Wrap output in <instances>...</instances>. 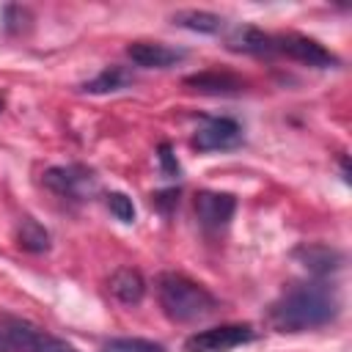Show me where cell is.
<instances>
[{"label": "cell", "mask_w": 352, "mask_h": 352, "mask_svg": "<svg viewBox=\"0 0 352 352\" xmlns=\"http://www.w3.org/2000/svg\"><path fill=\"white\" fill-rule=\"evenodd\" d=\"M341 311L338 292L324 280H311L283 292L270 308V324L280 333H302L330 324Z\"/></svg>", "instance_id": "6da1fadb"}, {"label": "cell", "mask_w": 352, "mask_h": 352, "mask_svg": "<svg viewBox=\"0 0 352 352\" xmlns=\"http://www.w3.org/2000/svg\"><path fill=\"white\" fill-rule=\"evenodd\" d=\"M157 300L170 322H201L217 311V300L209 289L182 272H162L157 278Z\"/></svg>", "instance_id": "7a4b0ae2"}, {"label": "cell", "mask_w": 352, "mask_h": 352, "mask_svg": "<svg viewBox=\"0 0 352 352\" xmlns=\"http://www.w3.org/2000/svg\"><path fill=\"white\" fill-rule=\"evenodd\" d=\"M44 184L55 195L72 198V201H85L99 190L94 170L85 165H55V168L44 170Z\"/></svg>", "instance_id": "3957f363"}, {"label": "cell", "mask_w": 352, "mask_h": 352, "mask_svg": "<svg viewBox=\"0 0 352 352\" xmlns=\"http://www.w3.org/2000/svg\"><path fill=\"white\" fill-rule=\"evenodd\" d=\"M253 338H256V330L250 324H220V327L192 333L184 341V349L187 352H231Z\"/></svg>", "instance_id": "277c9868"}, {"label": "cell", "mask_w": 352, "mask_h": 352, "mask_svg": "<svg viewBox=\"0 0 352 352\" xmlns=\"http://www.w3.org/2000/svg\"><path fill=\"white\" fill-rule=\"evenodd\" d=\"M272 44H275V55H286L292 60H300V63H308L316 69H336L338 66V58L308 36L278 33V36H272Z\"/></svg>", "instance_id": "5b68a950"}, {"label": "cell", "mask_w": 352, "mask_h": 352, "mask_svg": "<svg viewBox=\"0 0 352 352\" xmlns=\"http://www.w3.org/2000/svg\"><path fill=\"white\" fill-rule=\"evenodd\" d=\"M198 151H228L242 143V126L234 118H204L192 138Z\"/></svg>", "instance_id": "8992f818"}, {"label": "cell", "mask_w": 352, "mask_h": 352, "mask_svg": "<svg viewBox=\"0 0 352 352\" xmlns=\"http://www.w3.org/2000/svg\"><path fill=\"white\" fill-rule=\"evenodd\" d=\"M236 212V198L228 195V192H212V190H204L195 195V214H198V223L209 231H217L223 226H228V220L234 217Z\"/></svg>", "instance_id": "52a82bcc"}, {"label": "cell", "mask_w": 352, "mask_h": 352, "mask_svg": "<svg viewBox=\"0 0 352 352\" xmlns=\"http://www.w3.org/2000/svg\"><path fill=\"white\" fill-rule=\"evenodd\" d=\"M126 55L135 66H143V69H168V66H176L187 52L184 50H176V47H168V44H160V41H132L126 47Z\"/></svg>", "instance_id": "ba28073f"}, {"label": "cell", "mask_w": 352, "mask_h": 352, "mask_svg": "<svg viewBox=\"0 0 352 352\" xmlns=\"http://www.w3.org/2000/svg\"><path fill=\"white\" fill-rule=\"evenodd\" d=\"M294 258L308 272H314L319 278H324V275H330V272H336L341 267V253L327 248V245H300L294 250Z\"/></svg>", "instance_id": "9c48e42d"}, {"label": "cell", "mask_w": 352, "mask_h": 352, "mask_svg": "<svg viewBox=\"0 0 352 352\" xmlns=\"http://www.w3.org/2000/svg\"><path fill=\"white\" fill-rule=\"evenodd\" d=\"M187 85H192L195 91L201 94H239L245 91V80L231 74V72H217V69H209V72H201V74H192L184 80Z\"/></svg>", "instance_id": "30bf717a"}, {"label": "cell", "mask_w": 352, "mask_h": 352, "mask_svg": "<svg viewBox=\"0 0 352 352\" xmlns=\"http://www.w3.org/2000/svg\"><path fill=\"white\" fill-rule=\"evenodd\" d=\"M228 47L236 52H248V55H275V44L272 36L253 28V25H242L228 36Z\"/></svg>", "instance_id": "8fae6325"}, {"label": "cell", "mask_w": 352, "mask_h": 352, "mask_svg": "<svg viewBox=\"0 0 352 352\" xmlns=\"http://www.w3.org/2000/svg\"><path fill=\"white\" fill-rule=\"evenodd\" d=\"M110 292H113V297H118L121 302L138 305V302L143 300V294H146V280H143V275H140L138 270L121 267V270H116V272L110 275Z\"/></svg>", "instance_id": "7c38bea8"}, {"label": "cell", "mask_w": 352, "mask_h": 352, "mask_svg": "<svg viewBox=\"0 0 352 352\" xmlns=\"http://www.w3.org/2000/svg\"><path fill=\"white\" fill-rule=\"evenodd\" d=\"M132 82H135V77H132L129 69H124V66H107L94 80H88L82 88L88 94H116V91H124Z\"/></svg>", "instance_id": "4fadbf2b"}, {"label": "cell", "mask_w": 352, "mask_h": 352, "mask_svg": "<svg viewBox=\"0 0 352 352\" xmlns=\"http://www.w3.org/2000/svg\"><path fill=\"white\" fill-rule=\"evenodd\" d=\"M173 25L187 28V30H198V33H220L223 30V16H217L212 11L187 8V11H176L173 14Z\"/></svg>", "instance_id": "5bb4252c"}, {"label": "cell", "mask_w": 352, "mask_h": 352, "mask_svg": "<svg viewBox=\"0 0 352 352\" xmlns=\"http://www.w3.org/2000/svg\"><path fill=\"white\" fill-rule=\"evenodd\" d=\"M16 239H19V248H25V250H30V253H41V250L50 248V234H47V228L38 226V223L30 220V217L22 220V228H19Z\"/></svg>", "instance_id": "9a60e30c"}, {"label": "cell", "mask_w": 352, "mask_h": 352, "mask_svg": "<svg viewBox=\"0 0 352 352\" xmlns=\"http://www.w3.org/2000/svg\"><path fill=\"white\" fill-rule=\"evenodd\" d=\"M102 352H168L162 344L148 338H110Z\"/></svg>", "instance_id": "2e32d148"}, {"label": "cell", "mask_w": 352, "mask_h": 352, "mask_svg": "<svg viewBox=\"0 0 352 352\" xmlns=\"http://www.w3.org/2000/svg\"><path fill=\"white\" fill-rule=\"evenodd\" d=\"M107 209H110V214H113L116 220H121V223H132V220H135V204H132V198L124 195V192H110V195H107Z\"/></svg>", "instance_id": "e0dca14e"}, {"label": "cell", "mask_w": 352, "mask_h": 352, "mask_svg": "<svg viewBox=\"0 0 352 352\" xmlns=\"http://www.w3.org/2000/svg\"><path fill=\"white\" fill-rule=\"evenodd\" d=\"M30 352H80L77 346H72L69 341H63V338H58V336H52V333H47V330H38V336H36V341H33V349Z\"/></svg>", "instance_id": "ac0fdd59"}, {"label": "cell", "mask_w": 352, "mask_h": 352, "mask_svg": "<svg viewBox=\"0 0 352 352\" xmlns=\"http://www.w3.org/2000/svg\"><path fill=\"white\" fill-rule=\"evenodd\" d=\"M160 165H162V176H168V179L179 176V162L170 154V146H160Z\"/></svg>", "instance_id": "d6986e66"}, {"label": "cell", "mask_w": 352, "mask_h": 352, "mask_svg": "<svg viewBox=\"0 0 352 352\" xmlns=\"http://www.w3.org/2000/svg\"><path fill=\"white\" fill-rule=\"evenodd\" d=\"M0 107H3V96H0Z\"/></svg>", "instance_id": "ffe728a7"}]
</instances>
